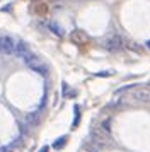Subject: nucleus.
I'll return each mask as SVG.
<instances>
[{
	"mask_svg": "<svg viewBox=\"0 0 150 152\" xmlns=\"http://www.w3.org/2000/svg\"><path fill=\"white\" fill-rule=\"evenodd\" d=\"M130 99L140 104H149L150 103V89L147 87H138L130 92Z\"/></svg>",
	"mask_w": 150,
	"mask_h": 152,
	"instance_id": "f257e3e1",
	"label": "nucleus"
},
{
	"mask_svg": "<svg viewBox=\"0 0 150 152\" xmlns=\"http://www.w3.org/2000/svg\"><path fill=\"white\" fill-rule=\"evenodd\" d=\"M102 48H106L108 51H118L123 48V38L119 34H111L102 41Z\"/></svg>",
	"mask_w": 150,
	"mask_h": 152,
	"instance_id": "f03ea898",
	"label": "nucleus"
},
{
	"mask_svg": "<svg viewBox=\"0 0 150 152\" xmlns=\"http://www.w3.org/2000/svg\"><path fill=\"white\" fill-rule=\"evenodd\" d=\"M17 46V41L12 36H0V53L4 55H14Z\"/></svg>",
	"mask_w": 150,
	"mask_h": 152,
	"instance_id": "7ed1b4c3",
	"label": "nucleus"
},
{
	"mask_svg": "<svg viewBox=\"0 0 150 152\" xmlns=\"http://www.w3.org/2000/svg\"><path fill=\"white\" fill-rule=\"evenodd\" d=\"M70 39L74 43H77V45H85V43L89 41V36L85 34L84 31H79V29H77V31H74V33L70 34Z\"/></svg>",
	"mask_w": 150,
	"mask_h": 152,
	"instance_id": "20e7f679",
	"label": "nucleus"
},
{
	"mask_svg": "<svg viewBox=\"0 0 150 152\" xmlns=\"http://www.w3.org/2000/svg\"><path fill=\"white\" fill-rule=\"evenodd\" d=\"M27 53H31V51H29V48H27L26 43H24V41H17V46H15L14 55H17V56H20V58H24Z\"/></svg>",
	"mask_w": 150,
	"mask_h": 152,
	"instance_id": "39448f33",
	"label": "nucleus"
},
{
	"mask_svg": "<svg viewBox=\"0 0 150 152\" xmlns=\"http://www.w3.org/2000/svg\"><path fill=\"white\" fill-rule=\"evenodd\" d=\"M22 60H24V63H26L27 67H31V69H33V67H36V65H39V63H43L38 56L34 55V53H27Z\"/></svg>",
	"mask_w": 150,
	"mask_h": 152,
	"instance_id": "423d86ee",
	"label": "nucleus"
},
{
	"mask_svg": "<svg viewBox=\"0 0 150 152\" xmlns=\"http://www.w3.org/2000/svg\"><path fill=\"white\" fill-rule=\"evenodd\" d=\"M48 29H50L53 34H56V36H63V34H65L63 28H61L58 22H55V21H50V22H48Z\"/></svg>",
	"mask_w": 150,
	"mask_h": 152,
	"instance_id": "0eeeda50",
	"label": "nucleus"
},
{
	"mask_svg": "<svg viewBox=\"0 0 150 152\" xmlns=\"http://www.w3.org/2000/svg\"><path fill=\"white\" fill-rule=\"evenodd\" d=\"M26 123L31 125V126L38 125V123H39V113H38V111H33V113L26 115Z\"/></svg>",
	"mask_w": 150,
	"mask_h": 152,
	"instance_id": "6e6552de",
	"label": "nucleus"
},
{
	"mask_svg": "<svg viewBox=\"0 0 150 152\" xmlns=\"http://www.w3.org/2000/svg\"><path fill=\"white\" fill-rule=\"evenodd\" d=\"M67 140H68L67 137H60V138H56V140L53 142V145H51V147H53L55 151H60V149H63V147H65Z\"/></svg>",
	"mask_w": 150,
	"mask_h": 152,
	"instance_id": "1a4fd4ad",
	"label": "nucleus"
},
{
	"mask_svg": "<svg viewBox=\"0 0 150 152\" xmlns=\"http://www.w3.org/2000/svg\"><path fill=\"white\" fill-rule=\"evenodd\" d=\"M31 70H34V72H38L39 75H48V67L44 65V63H39V65H36V67H33Z\"/></svg>",
	"mask_w": 150,
	"mask_h": 152,
	"instance_id": "9d476101",
	"label": "nucleus"
},
{
	"mask_svg": "<svg viewBox=\"0 0 150 152\" xmlns=\"http://www.w3.org/2000/svg\"><path fill=\"white\" fill-rule=\"evenodd\" d=\"M75 118H74V123H72V128H75L77 125H79V121H80V110H79V106H75Z\"/></svg>",
	"mask_w": 150,
	"mask_h": 152,
	"instance_id": "9b49d317",
	"label": "nucleus"
},
{
	"mask_svg": "<svg viewBox=\"0 0 150 152\" xmlns=\"http://www.w3.org/2000/svg\"><path fill=\"white\" fill-rule=\"evenodd\" d=\"M109 125H111V120H104V121H102V125H101V130L104 132V133H108L109 135V130H111V128H109Z\"/></svg>",
	"mask_w": 150,
	"mask_h": 152,
	"instance_id": "f8f14e48",
	"label": "nucleus"
},
{
	"mask_svg": "<svg viewBox=\"0 0 150 152\" xmlns=\"http://www.w3.org/2000/svg\"><path fill=\"white\" fill-rule=\"evenodd\" d=\"M12 145H7V147H0V152H12Z\"/></svg>",
	"mask_w": 150,
	"mask_h": 152,
	"instance_id": "ddd939ff",
	"label": "nucleus"
},
{
	"mask_svg": "<svg viewBox=\"0 0 150 152\" xmlns=\"http://www.w3.org/2000/svg\"><path fill=\"white\" fill-rule=\"evenodd\" d=\"M95 75H99V77H109V75H113V72H99V74H95Z\"/></svg>",
	"mask_w": 150,
	"mask_h": 152,
	"instance_id": "4468645a",
	"label": "nucleus"
},
{
	"mask_svg": "<svg viewBox=\"0 0 150 152\" xmlns=\"http://www.w3.org/2000/svg\"><path fill=\"white\" fill-rule=\"evenodd\" d=\"M39 152H48V147H43V149H41Z\"/></svg>",
	"mask_w": 150,
	"mask_h": 152,
	"instance_id": "2eb2a0df",
	"label": "nucleus"
},
{
	"mask_svg": "<svg viewBox=\"0 0 150 152\" xmlns=\"http://www.w3.org/2000/svg\"><path fill=\"white\" fill-rule=\"evenodd\" d=\"M147 48H149V50H150V41H147Z\"/></svg>",
	"mask_w": 150,
	"mask_h": 152,
	"instance_id": "dca6fc26",
	"label": "nucleus"
}]
</instances>
